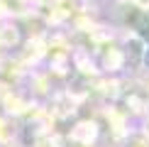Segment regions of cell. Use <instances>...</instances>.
<instances>
[{
  "label": "cell",
  "instance_id": "cell-3",
  "mask_svg": "<svg viewBox=\"0 0 149 147\" xmlns=\"http://www.w3.org/2000/svg\"><path fill=\"white\" fill-rule=\"evenodd\" d=\"M144 64H147V66H149V52H147V54H144Z\"/></svg>",
  "mask_w": 149,
  "mask_h": 147
},
{
  "label": "cell",
  "instance_id": "cell-4",
  "mask_svg": "<svg viewBox=\"0 0 149 147\" xmlns=\"http://www.w3.org/2000/svg\"><path fill=\"white\" fill-rule=\"evenodd\" d=\"M142 3H149V0H142Z\"/></svg>",
  "mask_w": 149,
  "mask_h": 147
},
{
  "label": "cell",
  "instance_id": "cell-1",
  "mask_svg": "<svg viewBox=\"0 0 149 147\" xmlns=\"http://www.w3.org/2000/svg\"><path fill=\"white\" fill-rule=\"evenodd\" d=\"M132 24L139 29L142 37H147V39H149V15H147V12L134 10V12H132Z\"/></svg>",
  "mask_w": 149,
  "mask_h": 147
},
{
  "label": "cell",
  "instance_id": "cell-2",
  "mask_svg": "<svg viewBox=\"0 0 149 147\" xmlns=\"http://www.w3.org/2000/svg\"><path fill=\"white\" fill-rule=\"evenodd\" d=\"M127 57H130L132 64H137V59H139V42H137V39H132V42L127 44Z\"/></svg>",
  "mask_w": 149,
  "mask_h": 147
}]
</instances>
